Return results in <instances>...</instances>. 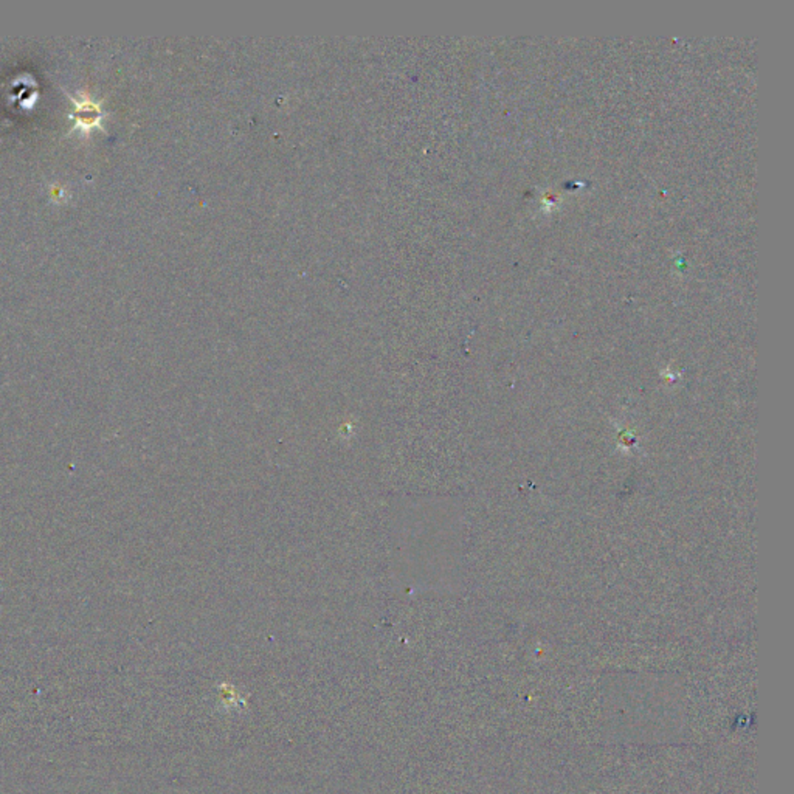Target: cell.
I'll list each match as a JSON object with an SVG mask.
<instances>
[{"label":"cell","instance_id":"obj_1","mask_svg":"<svg viewBox=\"0 0 794 794\" xmlns=\"http://www.w3.org/2000/svg\"><path fill=\"white\" fill-rule=\"evenodd\" d=\"M73 112L70 118L73 120V130H78L82 137L89 135L92 129L100 128L103 129L101 123L106 117L101 107V103L95 101L87 92H80L76 96H72Z\"/></svg>","mask_w":794,"mask_h":794},{"label":"cell","instance_id":"obj_2","mask_svg":"<svg viewBox=\"0 0 794 794\" xmlns=\"http://www.w3.org/2000/svg\"><path fill=\"white\" fill-rule=\"evenodd\" d=\"M50 196L53 200H58V202L66 200V197H67L66 188L61 186V185H52L50 186Z\"/></svg>","mask_w":794,"mask_h":794}]
</instances>
